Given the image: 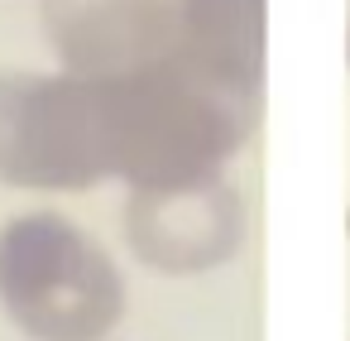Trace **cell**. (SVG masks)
I'll use <instances>...</instances> for the list:
<instances>
[{
    "instance_id": "cell-1",
    "label": "cell",
    "mask_w": 350,
    "mask_h": 341,
    "mask_svg": "<svg viewBox=\"0 0 350 341\" xmlns=\"http://www.w3.org/2000/svg\"><path fill=\"white\" fill-rule=\"evenodd\" d=\"M264 92H245L187 53L120 73H0V183L77 192L106 178L130 192L187 188L226 173L250 140Z\"/></svg>"
},
{
    "instance_id": "cell-2",
    "label": "cell",
    "mask_w": 350,
    "mask_h": 341,
    "mask_svg": "<svg viewBox=\"0 0 350 341\" xmlns=\"http://www.w3.org/2000/svg\"><path fill=\"white\" fill-rule=\"evenodd\" d=\"M0 307L29 341H106L125 317L111 250L63 212L0 226Z\"/></svg>"
},
{
    "instance_id": "cell-3",
    "label": "cell",
    "mask_w": 350,
    "mask_h": 341,
    "mask_svg": "<svg viewBox=\"0 0 350 341\" xmlns=\"http://www.w3.org/2000/svg\"><path fill=\"white\" fill-rule=\"evenodd\" d=\"M44 29L63 73L120 77L183 53L178 0H44Z\"/></svg>"
},
{
    "instance_id": "cell-4",
    "label": "cell",
    "mask_w": 350,
    "mask_h": 341,
    "mask_svg": "<svg viewBox=\"0 0 350 341\" xmlns=\"http://www.w3.org/2000/svg\"><path fill=\"white\" fill-rule=\"evenodd\" d=\"M130 250L163 274H202L226 264L245 245V202L240 188L221 173L187 188L130 192L125 202Z\"/></svg>"
},
{
    "instance_id": "cell-5",
    "label": "cell",
    "mask_w": 350,
    "mask_h": 341,
    "mask_svg": "<svg viewBox=\"0 0 350 341\" xmlns=\"http://www.w3.org/2000/svg\"><path fill=\"white\" fill-rule=\"evenodd\" d=\"M178 29L192 63L264 92V0H178Z\"/></svg>"
},
{
    "instance_id": "cell-6",
    "label": "cell",
    "mask_w": 350,
    "mask_h": 341,
    "mask_svg": "<svg viewBox=\"0 0 350 341\" xmlns=\"http://www.w3.org/2000/svg\"><path fill=\"white\" fill-rule=\"evenodd\" d=\"M345 58H350V10H345Z\"/></svg>"
}]
</instances>
